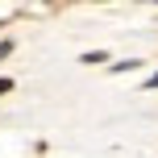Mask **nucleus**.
<instances>
[{
    "instance_id": "1",
    "label": "nucleus",
    "mask_w": 158,
    "mask_h": 158,
    "mask_svg": "<svg viewBox=\"0 0 158 158\" xmlns=\"http://www.w3.org/2000/svg\"><path fill=\"white\" fill-rule=\"evenodd\" d=\"M8 87H13V83H8V79H0V92H8Z\"/></svg>"
},
{
    "instance_id": "2",
    "label": "nucleus",
    "mask_w": 158,
    "mask_h": 158,
    "mask_svg": "<svg viewBox=\"0 0 158 158\" xmlns=\"http://www.w3.org/2000/svg\"><path fill=\"white\" fill-rule=\"evenodd\" d=\"M150 87H158V71H154V75H150Z\"/></svg>"
}]
</instances>
